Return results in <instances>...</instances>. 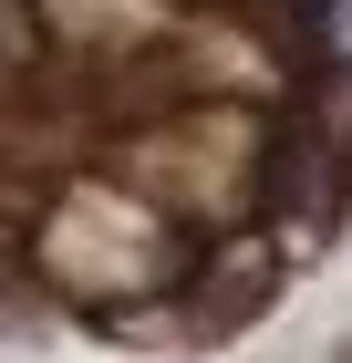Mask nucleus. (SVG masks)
I'll list each match as a JSON object with an SVG mask.
<instances>
[{"instance_id": "f257e3e1", "label": "nucleus", "mask_w": 352, "mask_h": 363, "mask_svg": "<svg viewBox=\"0 0 352 363\" xmlns=\"http://www.w3.org/2000/svg\"><path fill=\"white\" fill-rule=\"evenodd\" d=\"M208 250V228L166 218L156 197H135L125 177L104 167H73L31 228V280H42V301L52 311H104V301H166L176 280L197 270Z\"/></svg>"}, {"instance_id": "f03ea898", "label": "nucleus", "mask_w": 352, "mask_h": 363, "mask_svg": "<svg viewBox=\"0 0 352 363\" xmlns=\"http://www.w3.org/2000/svg\"><path fill=\"white\" fill-rule=\"evenodd\" d=\"M270 114H280V104H259V94H197V104L156 114V125L104 135L93 167L125 177L135 197H156L166 218H187V228H239V218H259Z\"/></svg>"}, {"instance_id": "7ed1b4c3", "label": "nucleus", "mask_w": 352, "mask_h": 363, "mask_svg": "<svg viewBox=\"0 0 352 363\" xmlns=\"http://www.w3.org/2000/svg\"><path fill=\"white\" fill-rule=\"evenodd\" d=\"M259 218L280 228V250L300 270L342 239V218H352V84L280 94L270 156H259Z\"/></svg>"}, {"instance_id": "20e7f679", "label": "nucleus", "mask_w": 352, "mask_h": 363, "mask_svg": "<svg viewBox=\"0 0 352 363\" xmlns=\"http://www.w3.org/2000/svg\"><path fill=\"white\" fill-rule=\"evenodd\" d=\"M300 259L280 250L270 218H239V228H208V250H197V270L176 280V311H187V342L197 353H217V342H239L249 322H270V301L290 291Z\"/></svg>"}, {"instance_id": "39448f33", "label": "nucleus", "mask_w": 352, "mask_h": 363, "mask_svg": "<svg viewBox=\"0 0 352 363\" xmlns=\"http://www.w3.org/2000/svg\"><path fill=\"white\" fill-rule=\"evenodd\" d=\"M176 21V0H42V31L62 52H135Z\"/></svg>"}, {"instance_id": "423d86ee", "label": "nucleus", "mask_w": 352, "mask_h": 363, "mask_svg": "<svg viewBox=\"0 0 352 363\" xmlns=\"http://www.w3.org/2000/svg\"><path fill=\"white\" fill-rule=\"evenodd\" d=\"M52 52V31H42V0H0V94H21Z\"/></svg>"}, {"instance_id": "0eeeda50", "label": "nucleus", "mask_w": 352, "mask_h": 363, "mask_svg": "<svg viewBox=\"0 0 352 363\" xmlns=\"http://www.w3.org/2000/svg\"><path fill=\"white\" fill-rule=\"evenodd\" d=\"M331 11H342V21H352V0H331Z\"/></svg>"}, {"instance_id": "6e6552de", "label": "nucleus", "mask_w": 352, "mask_h": 363, "mask_svg": "<svg viewBox=\"0 0 352 363\" xmlns=\"http://www.w3.org/2000/svg\"><path fill=\"white\" fill-rule=\"evenodd\" d=\"M176 11H197V0H176Z\"/></svg>"}]
</instances>
